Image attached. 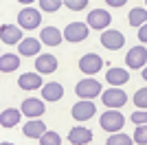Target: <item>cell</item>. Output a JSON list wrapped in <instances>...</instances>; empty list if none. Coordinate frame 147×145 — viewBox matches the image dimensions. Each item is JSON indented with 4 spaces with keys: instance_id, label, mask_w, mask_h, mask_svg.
Masks as SVG:
<instances>
[{
    "instance_id": "6da1fadb",
    "label": "cell",
    "mask_w": 147,
    "mask_h": 145,
    "mask_svg": "<svg viewBox=\"0 0 147 145\" xmlns=\"http://www.w3.org/2000/svg\"><path fill=\"white\" fill-rule=\"evenodd\" d=\"M75 92L81 97V99H86V101H90V99H94L97 95H101V84H99L97 79H81L79 84H77V88H75Z\"/></svg>"
},
{
    "instance_id": "7a4b0ae2",
    "label": "cell",
    "mask_w": 147,
    "mask_h": 145,
    "mask_svg": "<svg viewBox=\"0 0 147 145\" xmlns=\"http://www.w3.org/2000/svg\"><path fill=\"white\" fill-rule=\"evenodd\" d=\"M101 127L103 130H108V132H117V130H121L123 123H125V117L121 115V112H117V110H110V112H103L101 115Z\"/></svg>"
},
{
    "instance_id": "3957f363",
    "label": "cell",
    "mask_w": 147,
    "mask_h": 145,
    "mask_svg": "<svg viewBox=\"0 0 147 145\" xmlns=\"http://www.w3.org/2000/svg\"><path fill=\"white\" fill-rule=\"evenodd\" d=\"M101 101H103L108 108L117 110V108H123V106L127 103V95L123 90H119V88H110V90H105L103 95H101Z\"/></svg>"
},
{
    "instance_id": "277c9868",
    "label": "cell",
    "mask_w": 147,
    "mask_h": 145,
    "mask_svg": "<svg viewBox=\"0 0 147 145\" xmlns=\"http://www.w3.org/2000/svg\"><path fill=\"white\" fill-rule=\"evenodd\" d=\"M64 37H66L68 42H84L88 37V24L84 22H70L64 29Z\"/></svg>"
},
{
    "instance_id": "5b68a950",
    "label": "cell",
    "mask_w": 147,
    "mask_h": 145,
    "mask_svg": "<svg viewBox=\"0 0 147 145\" xmlns=\"http://www.w3.org/2000/svg\"><path fill=\"white\" fill-rule=\"evenodd\" d=\"M101 66H103V60H101L97 53H88V55H84V57L79 60V68H81V72H86V75L99 72Z\"/></svg>"
},
{
    "instance_id": "8992f818",
    "label": "cell",
    "mask_w": 147,
    "mask_h": 145,
    "mask_svg": "<svg viewBox=\"0 0 147 145\" xmlns=\"http://www.w3.org/2000/svg\"><path fill=\"white\" fill-rule=\"evenodd\" d=\"M18 24L22 29H35L37 24H40V11H37V9H31V7L22 9V11L18 13Z\"/></svg>"
},
{
    "instance_id": "52a82bcc",
    "label": "cell",
    "mask_w": 147,
    "mask_h": 145,
    "mask_svg": "<svg viewBox=\"0 0 147 145\" xmlns=\"http://www.w3.org/2000/svg\"><path fill=\"white\" fill-rule=\"evenodd\" d=\"M101 44L108 51H119L125 44V35H123L121 31H105L103 35H101Z\"/></svg>"
},
{
    "instance_id": "ba28073f",
    "label": "cell",
    "mask_w": 147,
    "mask_h": 145,
    "mask_svg": "<svg viewBox=\"0 0 147 145\" xmlns=\"http://www.w3.org/2000/svg\"><path fill=\"white\" fill-rule=\"evenodd\" d=\"M0 42L2 44H20L22 42V31L13 24H2L0 26Z\"/></svg>"
},
{
    "instance_id": "9c48e42d",
    "label": "cell",
    "mask_w": 147,
    "mask_h": 145,
    "mask_svg": "<svg viewBox=\"0 0 147 145\" xmlns=\"http://www.w3.org/2000/svg\"><path fill=\"white\" fill-rule=\"evenodd\" d=\"M44 112H46L44 101H40V99H35V97H31V99H24V101H22V115L37 119V117H42Z\"/></svg>"
},
{
    "instance_id": "30bf717a",
    "label": "cell",
    "mask_w": 147,
    "mask_h": 145,
    "mask_svg": "<svg viewBox=\"0 0 147 145\" xmlns=\"http://www.w3.org/2000/svg\"><path fill=\"white\" fill-rule=\"evenodd\" d=\"M125 62H127L129 68H143V66H145V62H147V48L145 46H134L127 53Z\"/></svg>"
},
{
    "instance_id": "8fae6325",
    "label": "cell",
    "mask_w": 147,
    "mask_h": 145,
    "mask_svg": "<svg viewBox=\"0 0 147 145\" xmlns=\"http://www.w3.org/2000/svg\"><path fill=\"white\" fill-rule=\"evenodd\" d=\"M94 112H97V108H94V103L92 101H79L73 106V117L77 121H88L94 117Z\"/></svg>"
},
{
    "instance_id": "7c38bea8",
    "label": "cell",
    "mask_w": 147,
    "mask_h": 145,
    "mask_svg": "<svg viewBox=\"0 0 147 145\" xmlns=\"http://www.w3.org/2000/svg\"><path fill=\"white\" fill-rule=\"evenodd\" d=\"M88 26L92 29H105L108 24H110V13L105 11V9H94V11L88 13Z\"/></svg>"
},
{
    "instance_id": "4fadbf2b",
    "label": "cell",
    "mask_w": 147,
    "mask_h": 145,
    "mask_svg": "<svg viewBox=\"0 0 147 145\" xmlns=\"http://www.w3.org/2000/svg\"><path fill=\"white\" fill-rule=\"evenodd\" d=\"M35 70L44 72V75H51V72L57 70V57L55 55H40L35 60Z\"/></svg>"
},
{
    "instance_id": "5bb4252c",
    "label": "cell",
    "mask_w": 147,
    "mask_h": 145,
    "mask_svg": "<svg viewBox=\"0 0 147 145\" xmlns=\"http://www.w3.org/2000/svg\"><path fill=\"white\" fill-rule=\"evenodd\" d=\"M18 86L22 90H37V88H42V77L37 72H24L18 77Z\"/></svg>"
},
{
    "instance_id": "9a60e30c",
    "label": "cell",
    "mask_w": 147,
    "mask_h": 145,
    "mask_svg": "<svg viewBox=\"0 0 147 145\" xmlns=\"http://www.w3.org/2000/svg\"><path fill=\"white\" fill-rule=\"evenodd\" d=\"M68 141L73 145H88L92 141V132L88 127H73L68 132Z\"/></svg>"
},
{
    "instance_id": "2e32d148",
    "label": "cell",
    "mask_w": 147,
    "mask_h": 145,
    "mask_svg": "<svg viewBox=\"0 0 147 145\" xmlns=\"http://www.w3.org/2000/svg\"><path fill=\"white\" fill-rule=\"evenodd\" d=\"M44 130H46V125H44V121H40V119H35V121H29L24 125V130H22V134H24L26 139H42L44 134Z\"/></svg>"
},
{
    "instance_id": "e0dca14e",
    "label": "cell",
    "mask_w": 147,
    "mask_h": 145,
    "mask_svg": "<svg viewBox=\"0 0 147 145\" xmlns=\"http://www.w3.org/2000/svg\"><path fill=\"white\" fill-rule=\"evenodd\" d=\"M20 117H22V112L16 108H7L2 110V115H0V125L2 127H13L20 123Z\"/></svg>"
},
{
    "instance_id": "ac0fdd59",
    "label": "cell",
    "mask_w": 147,
    "mask_h": 145,
    "mask_svg": "<svg viewBox=\"0 0 147 145\" xmlns=\"http://www.w3.org/2000/svg\"><path fill=\"white\" fill-rule=\"evenodd\" d=\"M40 40H42L44 44H49V46H57V44L61 42V33L55 26H44L42 33H40Z\"/></svg>"
},
{
    "instance_id": "d6986e66",
    "label": "cell",
    "mask_w": 147,
    "mask_h": 145,
    "mask_svg": "<svg viewBox=\"0 0 147 145\" xmlns=\"http://www.w3.org/2000/svg\"><path fill=\"white\" fill-rule=\"evenodd\" d=\"M18 46H20V55L31 57V55H37V53H40L42 42H40V40H35V37H26V40H22Z\"/></svg>"
},
{
    "instance_id": "ffe728a7",
    "label": "cell",
    "mask_w": 147,
    "mask_h": 145,
    "mask_svg": "<svg viewBox=\"0 0 147 145\" xmlns=\"http://www.w3.org/2000/svg\"><path fill=\"white\" fill-rule=\"evenodd\" d=\"M44 101H59L61 95H64V88H61V84H57V81H51V84L44 86Z\"/></svg>"
},
{
    "instance_id": "44dd1931",
    "label": "cell",
    "mask_w": 147,
    "mask_h": 145,
    "mask_svg": "<svg viewBox=\"0 0 147 145\" xmlns=\"http://www.w3.org/2000/svg\"><path fill=\"white\" fill-rule=\"evenodd\" d=\"M105 79H108L112 86H123V84L129 81V72L123 70V68H110L108 75H105Z\"/></svg>"
},
{
    "instance_id": "7402d4cb",
    "label": "cell",
    "mask_w": 147,
    "mask_h": 145,
    "mask_svg": "<svg viewBox=\"0 0 147 145\" xmlns=\"http://www.w3.org/2000/svg\"><path fill=\"white\" fill-rule=\"evenodd\" d=\"M147 24V9L138 7V9H132L129 11V26H143Z\"/></svg>"
},
{
    "instance_id": "603a6c76",
    "label": "cell",
    "mask_w": 147,
    "mask_h": 145,
    "mask_svg": "<svg viewBox=\"0 0 147 145\" xmlns=\"http://www.w3.org/2000/svg\"><path fill=\"white\" fill-rule=\"evenodd\" d=\"M20 66V60H18V55H2L0 57V70L2 72H11V70H16V68Z\"/></svg>"
},
{
    "instance_id": "cb8c5ba5",
    "label": "cell",
    "mask_w": 147,
    "mask_h": 145,
    "mask_svg": "<svg viewBox=\"0 0 147 145\" xmlns=\"http://www.w3.org/2000/svg\"><path fill=\"white\" fill-rule=\"evenodd\" d=\"M105 145H132V139H129L127 134H114V136H110V139H108V143Z\"/></svg>"
},
{
    "instance_id": "d4e9b609",
    "label": "cell",
    "mask_w": 147,
    "mask_h": 145,
    "mask_svg": "<svg viewBox=\"0 0 147 145\" xmlns=\"http://www.w3.org/2000/svg\"><path fill=\"white\" fill-rule=\"evenodd\" d=\"M40 145H61V139H59L57 132H46L40 139Z\"/></svg>"
},
{
    "instance_id": "484cf974",
    "label": "cell",
    "mask_w": 147,
    "mask_h": 145,
    "mask_svg": "<svg viewBox=\"0 0 147 145\" xmlns=\"http://www.w3.org/2000/svg\"><path fill=\"white\" fill-rule=\"evenodd\" d=\"M134 103H136V108H147V88H141V90H136L134 95Z\"/></svg>"
},
{
    "instance_id": "4316f807",
    "label": "cell",
    "mask_w": 147,
    "mask_h": 145,
    "mask_svg": "<svg viewBox=\"0 0 147 145\" xmlns=\"http://www.w3.org/2000/svg\"><path fill=\"white\" fill-rule=\"evenodd\" d=\"M134 143L138 145H147V125H138L134 132Z\"/></svg>"
},
{
    "instance_id": "83f0119b",
    "label": "cell",
    "mask_w": 147,
    "mask_h": 145,
    "mask_svg": "<svg viewBox=\"0 0 147 145\" xmlns=\"http://www.w3.org/2000/svg\"><path fill=\"white\" fill-rule=\"evenodd\" d=\"M40 7H42L44 11L53 13V11H57L61 7V0H40Z\"/></svg>"
},
{
    "instance_id": "f1b7e54d",
    "label": "cell",
    "mask_w": 147,
    "mask_h": 145,
    "mask_svg": "<svg viewBox=\"0 0 147 145\" xmlns=\"http://www.w3.org/2000/svg\"><path fill=\"white\" fill-rule=\"evenodd\" d=\"M64 5L73 11H81L84 7H88V0H64Z\"/></svg>"
},
{
    "instance_id": "f546056e",
    "label": "cell",
    "mask_w": 147,
    "mask_h": 145,
    "mask_svg": "<svg viewBox=\"0 0 147 145\" xmlns=\"http://www.w3.org/2000/svg\"><path fill=\"white\" fill-rule=\"evenodd\" d=\"M132 123H136V125H147V112H134V115H132Z\"/></svg>"
},
{
    "instance_id": "4dcf8cb0",
    "label": "cell",
    "mask_w": 147,
    "mask_h": 145,
    "mask_svg": "<svg viewBox=\"0 0 147 145\" xmlns=\"http://www.w3.org/2000/svg\"><path fill=\"white\" fill-rule=\"evenodd\" d=\"M138 40H141V42H147V24H143L141 29H138Z\"/></svg>"
},
{
    "instance_id": "1f68e13d",
    "label": "cell",
    "mask_w": 147,
    "mask_h": 145,
    "mask_svg": "<svg viewBox=\"0 0 147 145\" xmlns=\"http://www.w3.org/2000/svg\"><path fill=\"white\" fill-rule=\"evenodd\" d=\"M108 5H110V7H123V5H125V0H108Z\"/></svg>"
},
{
    "instance_id": "d6a6232c",
    "label": "cell",
    "mask_w": 147,
    "mask_h": 145,
    "mask_svg": "<svg viewBox=\"0 0 147 145\" xmlns=\"http://www.w3.org/2000/svg\"><path fill=\"white\" fill-rule=\"evenodd\" d=\"M143 79H147V68H143Z\"/></svg>"
},
{
    "instance_id": "836d02e7",
    "label": "cell",
    "mask_w": 147,
    "mask_h": 145,
    "mask_svg": "<svg viewBox=\"0 0 147 145\" xmlns=\"http://www.w3.org/2000/svg\"><path fill=\"white\" fill-rule=\"evenodd\" d=\"M0 145H13V143H7V141H5V143H0Z\"/></svg>"
},
{
    "instance_id": "e575fe53",
    "label": "cell",
    "mask_w": 147,
    "mask_h": 145,
    "mask_svg": "<svg viewBox=\"0 0 147 145\" xmlns=\"http://www.w3.org/2000/svg\"><path fill=\"white\" fill-rule=\"evenodd\" d=\"M145 5H147V2H145Z\"/></svg>"
}]
</instances>
